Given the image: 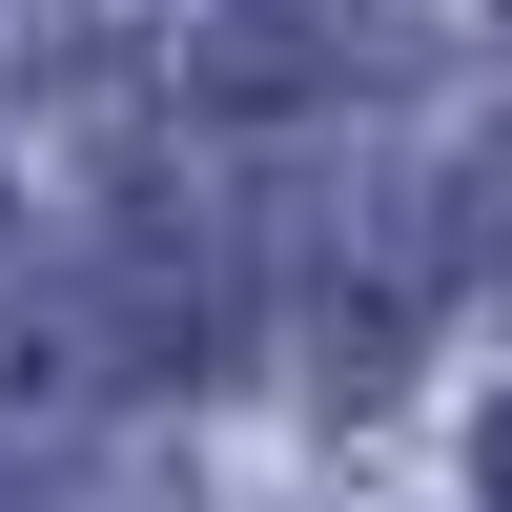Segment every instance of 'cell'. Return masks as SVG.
<instances>
[{
    "mask_svg": "<svg viewBox=\"0 0 512 512\" xmlns=\"http://www.w3.org/2000/svg\"><path fill=\"white\" fill-rule=\"evenodd\" d=\"M451 226H472V287H512V123H492V164H472V205H451Z\"/></svg>",
    "mask_w": 512,
    "mask_h": 512,
    "instance_id": "6da1fadb",
    "label": "cell"
},
{
    "mask_svg": "<svg viewBox=\"0 0 512 512\" xmlns=\"http://www.w3.org/2000/svg\"><path fill=\"white\" fill-rule=\"evenodd\" d=\"M472 492H492V512H512V410H492V431H472Z\"/></svg>",
    "mask_w": 512,
    "mask_h": 512,
    "instance_id": "7a4b0ae2",
    "label": "cell"
}]
</instances>
